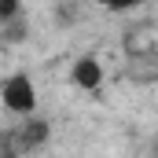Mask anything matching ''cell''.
Listing matches in <instances>:
<instances>
[{
    "label": "cell",
    "mask_w": 158,
    "mask_h": 158,
    "mask_svg": "<svg viewBox=\"0 0 158 158\" xmlns=\"http://www.w3.org/2000/svg\"><path fill=\"white\" fill-rule=\"evenodd\" d=\"M4 103H7V110H15V114H33V107H37L33 81L26 77V74L7 77L4 81Z\"/></svg>",
    "instance_id": "cell-1"
},
{
    "label": "cell",
    "mask_w": 158,
    "mask_h": 158,
    "mask_svg": "<svg viewBox=\"0 0 158 158\" xmlns=\"http://www.w3.org/2000/svg\"><path fill=\"white\" fill-rule=\"evenodd\" d=\"M70 77L77 88H99V81H103V66H99V59H92V55H85L74 63V70H70Z\"/></svg>",
    "instance_id": "cell-2"
},
{
    "label": "cell",
    "mask_w": 158,
    "mask_h": 158,
    "mask_svg": "<svg viewBox=\"0 0 158 158\" xmlns=\"http://www.w3.org/2000/svg\"><path fill=\"white\" fill-rule=\"evenodd\" d=\"M48 136V125L40 118H26V129H22V147H40Z\"/></svg>",
    "instance_id": "cell-3"
},
{
    "label": "cell",
    "mask_w": 158,
    "mask_h": 158,
    "mask_svg": "<svg viewBox=\"0 0 158 158\" xmlns=\"http://www.w3.org/2000/svg\"><path fill=\"white\" fill-rule=\"evenodd\" d=\"M103 7H110V11H129V7H140L143 0H99Z\"/></svg>",
    "instance_id": "cell-4"
}]
</instances>
